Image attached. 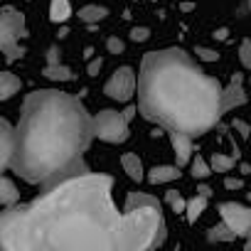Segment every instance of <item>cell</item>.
<instances>
[{"instance_id": "6da1fadb", "label": "cell", "mask_w": 251, "mask_h": 251, "mask_svg": "<svg viewBox=\"0 0 251 251\" xmlns=\"http://www.w3.org/2000/svg\"><path fill=\"white\" fill-rule=\"evenodd\" d=\"M165 239L163 207L128 192L113 202V177L76 170L40 197L0 212V251H151Z\"/></svg>"}, {"instance_id": "7a4b0ae2", "label": "cell", "mask_w": 251, "mask_h": 251, "mask_svg": "<svg viewBox=\"0 0 251 251\" xmlns=\"http://www.w3.org/2000/svg\"><path fill=\"white\" fill-rule=\"evenodd\" d=\"M15 133L13 170L40 187L81 170V155L94 138L84 103L59 89L27 94Z\"/></svg>"}, {"instance_id": "3957f363", "label": "cell", "mask_w": 251, "mask_h": 251, "mask_svg": "<svg viewBox=\"0 0 251 251\" xmlns=\"http://www.w3.org/2000/svg\"><path fill=\"white\" fill-rule=\"evenodd\" d=\"M138 108L168 133L197 138L222 116V84L185 50H155L141 62Z\"/></svg>"}, {"instance_id": "277c9868", "label": "cell", "mask_w": 251, "mask_h": 251, "mask_svg": "<svg viewBox=\"0 0 251 251\" xmlns=\"http://www.w3.org/2000/svg\"><path fill=\"white\" fill-rule=\"evenodd\" d=\"M27 27H25V18L23 13L5 8L0 13V52L8 57V62H15L23 57V47L20 40L25 37Z\"/></svg>"}, {"instance_id": "5b68a950", "label": "cell", "mask_w": 251, "mask_h": 251, "mask_svg": "<svg viewBox=\"0 0 251 251\" xmlns=\"http://www.w3.org/2000/svg\"><path fill=\"white\" fill-rule=\"evenodd\" d=\"M91 133H94V138H99L103 143H123L131 136V126L123 118L121 111L106 108L91 118Z\"/></svg>"}, {"instance_id": "8992f818", "label": "cell", "mask_w": 251, "mask_h": 251, "mask_svg": "<svg viewBox=\"0 0 251 251\" xmlns=\"http://www.w3.org/2000/svg\"><path fill=\"white\" fill-rule=\"evenodd\" d=\"M136 86H138V79H136V72L133 67H118L111 79L106 81L103 86V94L111 99V101H118V103H128L136 94Z\"/></svg>"}, {"instance_id": "52a82bcc", "label": "cell", "mask_w": 251, "mask_h": 251, "mask_svg": "<svg viewBox=\"0 0 251 251\" xmlns=\"http://www.w3.org/2000/svg\"><path fill=\"white\" fill-rule=\"evenodd\" d=\"M219 217L234 231V236H249L251 239V207L239 204V202H222Z\"/></svg>"}, {"instance_id": "ba28073f", "label": "cell", "mask_w": 251, "mask_h": 251, "mask_svg": "<svg viewBox=\"0 0 251 251\" xmlns=\"http://www.w3.org/2000/svg\"><path fill=\"white\" fill-rule=\"evenodd\" d=\"M15 143H18V133L15 126L0 116V173L13 168V158H15Z\"/></svg>"}, {"instance_id": "9c48e42d", "label": "cell", "mask_w": 251, "mask_h": 251, "mask_svg": "<svg viewBox=\"0 0 251 251\" xmlns=\"http://www.w3.org/2000/svg\"><path fill=\"white\" fill-rule=\"evenodd\" d=\"M244 103H246V94H244V86H241V76L234 74L231 84L226 89H222V113H226L236 106H244Z\"/></svg>"}, {"instance_id": "30bf717a", "label": "cell", "mask_w": 251, "mask_h": 251, "mask_svg": "<svg viewBox=\"0 0 251 251\" xmlns=\"http://www.w3.org/2000/svg\"><path fill=\"white\" fill-rule=\"evenodd\" d=\"M192 141L190 136L185 133H170V146H173V155H175V165L182 168V165H190L192 160Z\"/></svg>"}, {"instance_id": "8fae6325", "label": "cell", "mask_w": 251, "mask_h": 251, "mask_svg": "<svg viewBox=\"0 0 251 251\" xmlns=\"http://www.w3.org/2000/svg\"><path fill=\"white\" fill-rule=\"evenodd\" d=\"M148 182L151 185H165V182H173V180H180V168L177 165H155L148 170Z\"/></svg>"}, {"instance_id": "7c38bea8", "label": "cell", "mask_w": 251, "mask_h": 251, "mask_svg": "<svg viewBox=\"0 0 251 251\" xmlns=\"http://www.w3.org/2000/svg\"><path fill=\"white\" fill-rule=\"evenodd\" d=\"M121 168H123V173L128 175L133 182H141V180L146 177L143 160L138 158V153H123V155H121Z\"/></svg>"}, {"instance_id": "4fadbf2b", "label": "cell", "mask_w": 251, "mask_h": 251, "mask_svg": "<svg viewBox=\"0 0 251 251\" xmlns=\"http://www.w3.org/2000/svg\"><path fill=\"white\" fill-rule=\"evenodd\" d=\"M20 86H23V81H20L18 74H13V72H0V101L13 99V96L20 91Z\"/></svg>"}, {"instance_id": "5bb4252c", "label": "cell", "mask_w": 251, "mask_h": 251, "mask_svg": "<svg viewBox=\"0 0 251 251\" xmlns=\"http://www.w3.org/2000/svg\"><path fill=\"white\" fill-rule=\"evenodd\" d=\"M18 202H20V192H18L15 182L0 175V207L10 209V207H15Z\"/></svg>"}, {"instance_id": "9a60e30c", "label": "cell", "mask_w": 251, "mask_h": 251, "mask_svg": "<svg viewBox=\"0 0 251 251\" xmlns=\"http://www.w3.org/2000/svg\"><path fill=\"white\" fill-rule=\"evenodd\" d=\"M207 197H202V195H195V197H190L187 200V207H185V217H187V222L190 224H195L202 214H204V209H207Z\"/></svg>"}, {"instance_id": "2e32d148", "label": "cell", "mask_w": 251, "mask_h": 251, "mask_svg": "<svg viewBox=\"0 0 251 251\" xmlns=\"http://www.w3.org/2000/svg\"><path fill=\"white\" fill-rule=\"evenodd\" d=\"M69 18H72L69 0H52L50 3V20L52 23H67Z\"/></svg>"}, {"instance_id": "e0dca14e", "label": "cell", "mask_w": 251, "mask_h": 251, "mask_svg": "<svg viewBox=\"0 0 251 251\" xmlns=\"http://www.w3.org/2000/svg\"><path fill=\"white\" fill-rule=\"evenodd\" d=\"M108 15V10L103 8V5H84L81 10H79V20L81 23H101L103 18Z\"/></svg>"}, {"instance_id": "ac0fdd59", "label": "cell", "mask_w": 251, "mask_h": 251, "mask_svg": "<svg viewBox=\"0 0 251 251\" xmlns=\"http://www.w3.org/2000/svg\"><path fill=\"white\" fill-rule=\"evenodd\" d=\"M45 76L52 79V81H72L74 79V72L59 62V64H47L45 67Z\"/></svg>"}, {"instance_id": "d6986e66", "label": "cell", "mask_w": 251, "mask_h": 251, "mask_svg": "<svg viewBox=\"0 0 251 251\" xmlns=\"http://www.w3.org/2000/svg\"><path fill=\"white\" fill-rule=\"evenodd\" d=\"M234 165H236V158H234V155L214 153V155L209 158V168H212V173H229Z\"/></svg>"}, {"instance_id": "ffe728a7", "label": "cell", "mask_w": 251, "mask_h": 251, "mask_svg": "<svg viewBox=\"0 0 251 251\" xmlns=\"http://www.w3.org/2000/svg\"><path fill=\"white\" fill-rule=\"evenodd\" d=\"M190 175L195 180H207L212 175V168H209V163L202 155H192V160H190Z\"/></svg>"}, {"instance_id": "44dd1931", "label": "cell", "mask_w": 251, "mask_h": 251, "mask_svg": "<svg viewBox=\"0 0 251 251\" xmlns=\"http://www.w3.org/2000/svg\"><path fill=\"white\" fill-rule=\"evenodd\" d=\"M165 204L170 207V212H175V214H185L187 200H185L177 190H168V192H165Z\"/></svg>"}, {"instance_id": "7402d4cb", "label": "cell", "mask_w": 251, "mask_h": 251, "mask_svg": "<svg viewBox=\"0 0 251 251\" xmlns=\"http://www.w3.org/2000/svg\"><path fill=\"white\" fill-rule=\"evenodd\" d=\"M207 239H209V241H234L236 236H234V231L222 222V224H217V226H212V229H209Z\"/></svg>"}, {"instance_id": "603a6c76", "label": "cell", "mask_w": 251, "mask_h": 251, "mask_svg": "<svg viewBox=\"0 0 251 251\" xmlns=\"http://www.w3.org/2000/svg\"><path fill=\"white\" fill-rule=\"evenodd\" d=\"M239 62L246 69H251V40H241V45H239Z\"/></svg>"}, {"instance_id": "cb8c5ba5", "label": "cell", "mask_w": 251, "mask_h": 251, "mask_svg": "<svg viewBox=\"0 0 251 251\" xmlns=\"http://www.w3.org/2000/svg\"><path fill=\"white\" fill-rule=\"evenodd\" d=\"M195 54H197L202 62H217V59H219V54H217L214 50H209V47H202V45H197V47H195Z\"/></svg>"}, {"instance_id": "d4e9b609", "label": "cell", "mask_w": 251, "mask_h": 251, "mask_svg": "<svg viewBox=\"0 0 251 251\" xmlns=\"http://www.w3.org/2000/svg\"><path fill=\"white\" fill-rule=\"evenodd\" d=\"M106 50H108L111 54H121V52L126 50V45H123V40H118V37H108V42H106Z\"/></svg>"}, {"instance_id": "484cf974", "label": "cell", "mask_w": 251, "mask_h": 251, "mask_svg": "<svg viewBox=\"0 0 251 251\" xmlns=\"http://www.w3.org/2000/svg\"><path fill=\"white\" fill-rule=\"evenodd\" d=\"M101 67H103V59H101V57H96V59H91V62H89V67H86V74H89V76H99Z\"/></svg>"}, {"instance_id": "4316f807", "label": "cell", "mask_w": 251, "mask_h": 251, "mask_svg": "<svg viewBox=\"0 0 251 251\" xmlns=\"http://www.w3.org/2000/svg\"><path fill=\"white\" fill-rule=\"evenodd\" d=\"M148 37H151V32L146 27H133V32H131V40L133 42H146Z\"/></svg>"}, {"instance_id": "83f0119b", "label": "cell", "mask_w": 251, "mask_h": 251, "mask_svg": "<svg viewBox=\"0 0 251 251\" xmlns=\"http://www.w3.org/2000/svg\"><path fill=\"white\" fill-rule=\"evenodd\" d=\"M224 187H226V190H239V187H241V180H239V177H226V180H224Z\"/></svg>"}, {"instance_id": "f1b7e54d", "label": "cell", "mask_w": 251, "mask_h": 251, "mask_svg": "<svg viewBox=\"0 0 251 251\" xmlns=\"http://www.w3.org/2000/svg\"><path fill=\"white\" fill-rule=\"evenodd\" d=\"M136 113H138V111H136L133 106H128V108H126V111H123V118H126V121H128V123H131V121L136 118Z\"/></svg>"}, {"instance_id": "f546056e", "label": "cell", "mask_w": 251, "mask_h": 251, "mask_svg": "<svg viewBox=\"0 0 251 251\" xmlns=\"http://www.w3.org/2000/svg\"><path fill=\"white\" fill-rule=\"evenodd\" d=\"M197 195H202V197H207V200H209V197H212V190H209L207 185H200V187H197Z\"/></svg>"}, {"instance_id": "4dcf8cb0", "label": "cell", "mask_w": 251, "mask_h": 251, "mask_svg": "<svg viewBox=\"0 0 251 251\" xmlns=\"http://www.w3.org/2000/svg\"><path fill=\"white\" fill-rule=\"evenodd\" d=\"M234 128H239V131H241V133H244V136H246V133H249V126H246V123H244V121H234Z\"/></svg>"}]
</instances>
